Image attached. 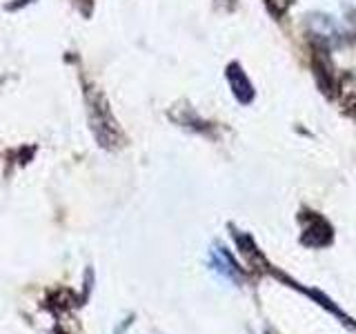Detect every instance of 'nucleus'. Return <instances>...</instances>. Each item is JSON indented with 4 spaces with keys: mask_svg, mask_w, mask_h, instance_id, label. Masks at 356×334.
I'll use <instances>...</instances> for the list:
<instances>
[{
    "mask_svg": "<svg viewBox=\"0 0 356 334\" xmlns=\"http://www.w3.org/2000/svg\"><path fill=\"white\" fill-rule=\"evenodd\" d=\"M267 5L274 7L276 11H285L289 5H292V0H267Z\"/></svg>",
    "mask_w": 356,
    "mask_h": 334,
    "instance_id": "2",
    "label": "nucleus"
},
{
    "mask_svg": "<svg viewBox=\"0 0 356 334\" xmlns=\"http://www.w3.org/2000/svg\"><path fill=\"white\" fill-rule=\"evenodd\" d=\"M211 267L225 278V281H236L238 278V270H236V265L232 263L229 256L222 252L220 248H214L211 250Z\"/></svg>",
    "mask_w": 356,
    "mask_h": 334,
    "instance_id": "1",
    "label": "nucleus"
}]
</instances>
